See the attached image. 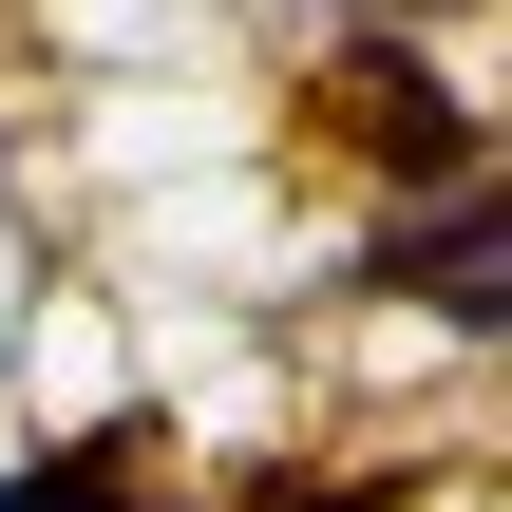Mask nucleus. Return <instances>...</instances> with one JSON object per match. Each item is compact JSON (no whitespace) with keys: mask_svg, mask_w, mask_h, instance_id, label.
<instances>
[{"mask_svg":"<svg viewBox=\"0 0 512 512\" xmlns=\"http://www.w3.org/2000/svg\"><path fill=\"white\" fill-rule=\"evenodd\" d=\"M342 133H361L399 190H475V114H456L399 38H361V57H342Z\"/></svg>","mask_w":512,"mask_h":512,"instance_id":"nucleus-1","label":"nucleus"},{"mask_svg":"<svg viewBox=\"0 0 512 512\" xmlns=\"http://www.w3.org/2000/svg\"><path fill=\"white\" fill-rule=\"evenodd\" d=\"M361 285H418L437 323H512V209H494V171H475V190H437V228H399Z\"/></svg>","mask_w":512,"mask_h":512,"instance_id":"nucleus-2","label":"nucleus"},{"mask_svg":"<svg viewBox=\"0 0 512 512\" xmlns=\"http://www.w3.org/2000/svg\"><path fill=\"white\" fill-rule=\"evenodd\" d=\"M133 456H152V418H95L76 456H38V475H19L0 512H133Z\"/></svg>","mask_w":512,"mask_h":512,"instance_id":"nucleus-3","label":"nucleus"},{"mask_svg":"<svg viewBox=\"0 0 512 512\" xmlns=\"http://www.w3.org/2000/svg\"><path fill=\"white\" fill-rule=\"evenodd\" d=\"M266 512H399V494H266Z\"/></svg>","mask_w":512,"mask_h":512,"instance_id":"nucleus-4","label":"nucleus"}]
</instances>
